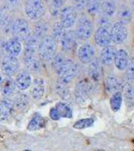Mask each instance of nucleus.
<instances>
[{"instance_id":"nucleus-38","label":"nucleus","mask_w":134,"mask_h":151,"mask_svg":"<svg viewBox=\"0 0 134 151\" xmlns=\"http://www.w3.org/2000/svg\"><path fill=\"white\" fill-rule=\"evenodd\" d=\"M126 70V78L129 82H134V57H132L129 60Z\"/></svg>"},{"instance_id":"nucleus-30","label":"nucleus","mask_w":134,"mask_h":151,"mask_svg":"<svg viewBox=\"0 0 134 151\" xmlns=\"http://www.w3.org/2000/svg\"><path fill=\"white\" fill-rule=\"evenodd\" d=\"M45 119L41 117L40 114H35V116L31 118L30 122L28 123V126H27V129L30 131H35V130H37L41 127L45 126Z\"/></svg>"},{"instance_id":"nucleus-10","label":"nucleus","mask_w":134,"mask_h":151,"mask_svg":"<svg viewBox=\"0 0 134 151\" xmlns=\"http://www.w3.org/2000/svg\"><path fill=\"white\" fill-rule=\"evenodd\" d=\"M94 84L95 83L89 79L80 80V81L78 82V84L76 85V91H75L77 99L80 100V101L86 100L87 97L89 96L90 94L93 93Z\"/></svg>"},{"instance_id":"nucleus-26","label":"nucleus","mask_w":134,"mask_h":151,"mask_svg":"<svg viewBox=\"0 0 134 151\" xmlns=\"http://www.w3.org/2000/svg\"><path fill=\"white\" fill-rule=\"evenodd\" d=\"M66 5V0H50L48 4V11L53 18H57L60 16L62 9Z\"/></svg>"},{"instance_id":"nucleus-13","label":"nucleus","mask_w":134,"mask_h":151,"mask_svg":"<svg viewBox=\"0 0 134 151\" xmlns=\"http://www.w3.org/2000/svg\"><path fill=\"white\" fill-rule=\"evenodd\" d=\"M4 52L7 53V55L17 58L22 52V42L18 38L13 37L5 40L4 43Z\"/></svg>"},{"instance_id":"nucleus-19","label":"nucleus","mask_w":134,"mask_h":151,"mask_svg":"<svg viewBox=\"0 0 134 151\" xmlns=\"http://www.w3.org/2000/svg\"><path fill=\"white\" fill-rule=\"evenodd\" d=\"M116 16H117V21H120V22L127 25L133 19V11L129 6L125 5V4H122V5L118 7V9H117Z\"/></svg>"},{"instance_id":"nucleus-23","label":"nucleus","mask_w":134,"mask_h":151,"mask_svg":"<svg viewBox=\"0 0 134 151\" xmlns=\"http://www.w3.org/2000/svg\"><path fill=\"white\" fill-rule=\"evenodd\" d=\"M13 102L9 99L0 101V120H7L13 111Z\"/></svg>"},{"instance_id":"nucleus-17","label":"nucleus","mask_w":134,"mask_h":151,"mask_svg":"<svg viewBox=\"0 0 134 151\" xmlns=\"http://www.w3.org/2000/svg\"><path fill=\"white\" fill-rule=\"evenodd\" d=\"M31 84H32V79H31V75L28 70H22L16 75L15 85L18 90L25 91L29 87H31Z\"/></svg>"},{"instance_id":"nucleus-12","label":"nucleus","mask_w":134,"mask_h":151,"mask_svg":"<svg viewBox=\"0 0 134 151\" xmlns=\"http://www.w3.org/2000/svg\"><path fill=\"white\" fill-rule=\"evenodd\" d=\"M77 36L74 29H68L66 30L64 36L60 40V45L62 47V50L64 52H70L76 47L77 43Z\"/></svg>"},{"instance_id":"nucleus-8","label":"nucleus","mask_w":134,"mask_h":151,"mask_svg":"<svg viewBox=\"0 0 134 151\" xmlns=\"http://www.w3.org/2000/svg\"><path fill=\"white\" fill-rule=\"evenodd\" d=\"M20 64L17 58L5 55L1 63V70L3 75L7 78H12L13 76L17 75L19 72Z\"/></svg>"},{"instance_id":"nucleus-20","label":"nucleus","mask_w":134,"mask_h":151,"mask_svg":"<svg viewBox=\"0 0 134 151\" xmlns=\"http://www.w3.org/2000/svg\"><path fill=\"white\" fill-rule=\"evenodd\" d=\"M50 30V26L48 23L45 20L40 19V20L35 21V25H33V29L31 30V32L35 35L38 40H43L45 36L48 35V32Z\"/></svg>"},{"instance_id":"nucleus-16","label":"nucleus","mask_w":134,"mask_h":151,"mask_svg":"<svg viewBox=\"0 0 134 151\" xmlns=\"http://www.w3.org/2000/svg\"><path fill=\"white\" fill-rule=\"evenodd\" d=\"M124 84L125 83H123L115 75H110L105 80V90L108 94H114L116 92H121V89H123Z\"/></svg>"},{"instance_id":"nucleus-44","label":"nucleus","mask_w":134,"mask_h":151,"mask_svg":"<svg viewBox=\"0 0 134 151\" xmlns=\"http://www.w3.org/2000/svg\"><path fill=\"white\" fill-rule=\"evenodd\" d=\"M1 16H2V14H1V12H0V21H1Z\"/></svg>"},{"instance_id":"nucleus-47","label":"nucleus","mask_w":134,"mask_h":151,"mask_svg":"<svg viewBox=\"0 0 134 151\" xmlns=\"http://www.w3.org/2000/svg\"><path fill=\"white\" fill-rule=\"evenodd\" d=\"M97 151H104V150H97Z\"/></svg>"},{"instance_id":"nucleus-1","label":"nucleus","mask_w":134,"mask_h":151,"mask_svg":"<svg viewBox=\"0 0 134 151\" xmlns=\"http://www.w3.org/2000/svg\"><path fill=\"white\" fill-rule=\"evenodd\" d=\"M75 33L77 40H88L93 36L95 31V23L90 16L81 15L78 17L77 23L75 25Z\"/></svg>"},{"instance_id":"nucleus-33","label":"nucleus","mask_w":134,"mask_h":151,"mask_svg":"<svg viewBox=\"0 0 134 151\" xmlns=\"http://www.w3.org/2000/svg\"><path fill=\"white\" fill-rule=\"evenodd\" d=\"M55 108L57 109V111H58V113L61 118H72V116H73L72 110H71V108L67 104L61 102V103H58L55 105Z\"/></svg>"},{"instance_id":"nucleus-43","label":"nucleus","mask_w":134,"mask_h":151,"mask_svg":"<svg viewBox=\"0 0 134 151\" xmlns=\"http://www.w3.org/2000/svg\"><path fill=\"white\" fill-rule=\"evenodd\" d=\"M131 7H132V11H134V0H131Z\"/></svg>"},{"instance_id":"nucleus-9","label":"nucleus","mask_w":134,"mask_h":151,"mask_svg":"<svg viewBox=\"0 0 134 151\" xmlns=\"http://www.w3.org/2000/svg\"><path fill=\"white\" fill-rule=\"evenodd\" d=\"M93 40L97 47L104 48L112 43L110 29L106 27H97L93 33Z\"/></svg>"},{"instance_id":"nucleus-22","label":"nucleus","mask_w":134,"mask_h":151,"mask_svg":"<svg viewBox=\"0 0 134 151\" xmlns=\"http://www.w3.org/2000/svg\"><path fill=\"white\" fill-rule=\"evenodd\" d=\"M117 9H118V7H117V4H116L115 1H110V0H103V1H102V5H101V10H100V13L112 19V17H114V16L116 15Z\"/></svg>"},{"instance_id":"nucleus-25","label":"nucleus","mask_w":134,"mask_h":151,"mask_svg":"<svg viewBox=\"0 0 134 151\" xmlns=\"http://www.w3.org/2000/svg\"><path fill=\"white\" fill-rule=\"evenodd\" d=\"M40 40L33 35L32 32L29 35L25 40H23L24 45V50L25 52H37L38 45H40Z\"/></svg>"},{"instance_id":"nucleus-45","label":"nucleus","mask_w":134,"mask_h":151,"mask_svg":"<svg viewBox=\"0 0 134 151\" xmlns=\"http://www.w3.org/2000/svg\"><path fill=\"white\" fill-rule=\"evenodd\" d=\"M23 151H31V150H28V149H26V150H23Z\"/></svg>"},{"instance_id":"nucleus-7","label":"nucleus","mask_w":134,"mask_h":151,"mask_svg":"<svg viewBox=\"0 0 134 151\" xmlns=\"http://www.w3.org/2000/svg\"><path fill=\"white\" fill-rule=\"evenodd\" d=\"M110 33L112 42L114 45H122L127 40L129 31L126 24L120 22V21H115L110 28Z\"/></svg>"},{"instance_id":"nucleus-4","label":"nucleus","mask_w":134,"mask_h":151,"mask_svg":"<svg viewBox=\"0 0 134 151\" xmlns=\"http://www.w3.org/2000/svg\"><path fill=\"white\" fill-rule=\"evenodd\" d=\"M78 69L79 67L74 60L71 58H66L65 63L57 72L58 76V82L66 85H70L78 76Z\"/></svg>"},{"instance_id":"nucleus-28","label":"nucleus","mask_w":134,"mask_h":151,"mask_svg":"<svg viewBox=\"0 0 134 151\" xmlns=\"http://www.w3.org/2000/svg\"><path fill=\"white\" fill-rule=\"evenodd\" d=\"M13 105L19 110H23L29 105V97L25 93H18L14 97Z\"/></svg>"},{"instance_id":"nucleus-24","label":"nucleus","mask_w":134,"mask_h":151,"mask_svg":"<svg viewBox=\"0 0 134 151\" xmlns=\"http://www.w3.org/2000/svg\"><path fill=\"white\" fill-rule=\"evenodd\" d=\"M103 0H87L86 3V12L90 17H96L100 13L101 5Z\"/></svg>"},{"instance_id":"nucleus-40","label":"nucleus","mask_w":134,"mask_h":151,"mask_svg":"<svg viewBox=\"0 0 134 151\" xmlns=\"http://www.w3.org/2000/svg\"><path fill=\"white\" fill-rule=\"evenodd\" d=\"M50 117L53 119V120H58V119L61 118L60 115H58V111H57V109H55V107L50 109Z\"/></svg>"},{"instance_id":"nucleus-15","label":"nucleus","mask_w":134,"mask_h":151,"mask_svg":"<svg viewBox=\"0 0 134 151\" xmlns=\"http://www.w3.org/2000/svg\"><path fill=\"white\" fill-rule=\"evenodd\" d=\"M117 52V48L115 45H111L109 47H106L102 48L101 52H100V62L103 65L109 67V65L114 64V60H115V55Z\"/></svg>"},{"instance_id":"nucleus-32","label":"nucleus","mask_w":134,"mask_h":151,"mask_svg":"<svg viewBox=\"0 0 134 151\" xmlns=\"http://www.w3.org/2000/svg\"><path fill=\"white\" fill-rule=\"evenodd\" d=\"M121 105H122V93L121 92H116L112 94V97L110 99V106L111 109L114 112H117L120 110Z\"/></svg>"},{"instance_id":"nucleus-14","label":"nucleus","mask_w":134,"mask_h":151,"mask_svg":"<svg viewBox=\"0 0 134 151\" xmlns=\"http://www.w3.org/2000/svg\"><path fill=\"white\" fill-rule=\"evenodd\" d=\"M88 67V75H89V78L91 81H93L94 83H98L101 81L102 76H103V72H102V65L101 62L98 58H95L93 60H92Z\"/></svg>"},{"instance_id":"nucleus-18","label":"nucleus","mask_w":134,"mask_h":151,"mask_svg":"<svg viewBox=\"0 0 134 151\" xmlns=\"http://www.w3.org/2000/svg\"><path fill=\"white\" fill-rule=\"evenodd\" d=\"M129 53L124 48H120L117 50L115 60H114V65H115L116 69L118 70H125L127 69V65L129 64Z\"/></svg>"},{"instance_id":"nucleus-11","label":"nucleus","mask_w":134,"mask_h":151,"mask_svg":"<svg viewBox=\"0 0 134 151\" xmlns=\"http://www.w3.org/2000/svg\"><path fill=\"white\" fill-rule=\"evenodd\" d=\"M78 60L82 64H90L96 58V50L90 42H85L78 48Z\"/></svg>"},{"instance_id":"nucleus-5","label":"nucleus","mask_w":134,"mask_h":151,"mask_svg":"<svg viewBox=\"0 0 134 151\" xmlns=\"http://www.w3.org/2000/svg\"><path fill=\"white\" fill-rule=\"evenodd\" d=\"M11 33L13 37L18 38L19 40H24L31 33V28L27 19L18 17L13 20Z\"/></svg>"},{"instance_id":"nucleus-6","label":"nucleus","mask_w":134,"mask_h":151,"mask_svg":"<svg viewBox=\"0 0 134 151\" xmlns=\"http://www.w3.org/2000/svg\"><path fill=\"white\" fill-rule=\"evenodd\" d=\"M60 22L66 29H73L78 20V12L72 5H65L60 13Z\"/></svg>"},{"instance_id":"nucleus-34","label":"nucleus","mask_w":134,"mask_h":151,"mask_svg":"<svg viewBox=\"0 0 134 151\" xmlns=\"http://www.w3.org/2000/svg\"><path fill=\"white\" fill-rule=\"evenodd\" d=\"M69 85H66V84H63L61 82H58L57 83V86H55V91H57V94L61 98L63 99H68L71 95V92H70V89H69Z\"/></svg>"},{"instance_id":"nucleus-27","label":"nucleus","mask_w":134,"mask_h":151,"mask_svg":"<svg viewBox=\"0 0 134 151\" xmlns=\"http://www.w3.org/2000/svg\"><path fill=\"white\" fill-rule=\"evenodd\" d=\"M16 89H17V88H16L15 81H13L11 78H8L5 81H3L1 90H2V94L5 97H10L12 95H14L15 94Z\"/></svg>"},{"instance_id":"nucleus-39","label":"nucleus","mask_w":134,"mask_h":151,"mask_svg":"<svg viewBox=\"0 0 134 151\" xmlns=\"http://www.w3.org/2000/svg\"><path fill=\"white\" fill-rule=\"evenodd\" d=\"M86 3L87 0H72V6L76 9L77 12L84 11L86 9Z\"/></svg>"},{"instance_id":"nucleus-37","label":"nucleus","mask_w":134,"mask_h":151,"mask_svg":"<svg viewBox=\"0 0 134 151\" xmlns=\"http://www.w3.org/2000/svg\"><path fill=\"white\" fill-rule=\"evenodd\" d=\"M94 124V119L92 118H86V119H81L78 122L75 123L74 127L76 129H85L91 127Z\"/></svg>"},{"instance_id":"nucleus-29","label":"nucleus","mask_w":134,"mask_h":151,"mask_svg":"<svg viewBox=\"0 0 134 151\" xmlns=\"http://www.w3.org/2000/svg\"><path fill=\"white\" fill-rule=\"evenodd\" d=\"M50 31H52L50 36L58 42V41H60L62 40L63 36H64L66 32V28L63 26V24L60 22V20H58V21H55V22L53 24Z\"/></svg>"},{"instance_id":"nucleus-36","label":"nucleus","mask_w":134,"mask_h":151,"mask_svg":"<svg viewBox=\"0 0 134 151\" xmlns=\"http://www.w3.org/2000/svg\"><path fill=\"white\" fill-rule=\"evenodd\" d=\"M96 23L97 25H98V27H106V28H111L112 24H113V22H112L111 18L107 17V16L103 15V14L99 13L98 15L96 16Z\"/></svg>"},{"instance_id":"nucleus-2","label":"nucleus","mask_w":134,"mask_h":151,"mask_svg":"<svg viewBox=\"0 0 134 151\" xmlns=\"http://www.w3.org/2000/svg\"><path fill=\"white\" fill-rule=\"evenodd\" d=\"M23 8L27 18L33 21L41 19L47 12V6L43 0H25Z\"/></svg>"},{"instance_id":"nucleus-3","label":"nucleus","mask_w":134,"mask_h":151,"mask_svg":"<svg viewBox=\"0 0 134 151\" xmlns=\"http://www.w3.org/2000/svg\"><path fill=\"white\" fill-rule=\"evenodd\" d=\"M58 50V42L55 41L50 35H47L40 40L38 45L37 52L38 57L41 60L50 62L55 57Z\"/></svg>"},{"instance_id":"nucleus-31","label":"nucleus","mask_w":134,"mask_h":151,"mask_svg":"<svg viewBox=\"0 0 134 151\" xmlns=\"http://www.w3.org/2000/svg\"><path fill=\"white\" fill-rule=\"evenodd\" d=\"M125 99L129 105H134V85L132 82H127L123 87Z\"/></svg>"},{"instance_id":"nucleus-21","label":"nucleus","mask_w":134,"mask_h":151,"mask_svg":"<svg viewBox=\"0 0 134 151\" xmlns=\"http://www.w3.org/2000/svg\"><path fill=\"white\" fill-rule=\"evenodd\" d=\"M45 94V81L41 78H36L31 84V97L35 100H40Z\"/></svg>"},{"instance_id":"nucleus-42","label":"nucleus","mask_w":134,"mask_h":151,"mask_svg":"<svg viewBox=\"0 0 134 151\" xmlns=\"http://www.w3.org/2000/svg\"><path fill=\"white\" fill-rule=\"evenodd\" d=\"M3 77H2V75H1V73H0V89H1V87H2V84H3Z\"/></svg>"},{"instance_id":"nucleus-41","label":"nucleus","mask_w":134,"mask_h":151,"mask_svg":"<svg viewBox=\"0 0 134 151\" xmlns=\"http://www.w3.org/2000/svg\"><path fill=\"white\" fill-rule=\"evenodd\" d=\"M7 4L11 7H17L21 3V0H6Z\"/></svg>"},{"instance_id":"nucleus-35","label":"nucleus","mask_w":134,"mask_h":151,"mask_svg":"<svg viewBox=\"0 0 134 151\" xmlns=\"http://www.w3.org/2000/svg\"><path fill=\"white\" fill-rule=\"evenodd\" d=\"M66 60V58L64 55V53L62 52H57L55 53V55L52 58V67L53 69L55 70V72H58V70L61 69V67L63 65V64L65 63Z\"/></svg>"},{"instance_id":"nucleus-46","label":"nucleus","mask_w":134,"mask_h":151,"mask_svg":"<svg viewBox=\"0 0 134 151\" xmlns=\"http://www.w3.org/2000/svg\"><path fill=\"white\" fill-rule=\"evenodd\" d=\"M110 1H115V2H116V1H117V0H110Z\"/></svg>"}]
</instances>
